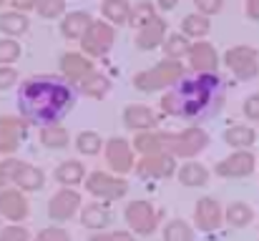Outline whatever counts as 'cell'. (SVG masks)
<instances>
[{"mask_svg":"<svg viewBox=\"0 0 259 241\" xmlns=\"http://www.w3.org/2000/svg\"><path fill=\"white\" fill-rule=\"evenodd\" d=\"M18 116L30 126L61 123L76 106V93L58 76H30L18 85Z\"/></svg>","mask_w":259,"mask_h":241,"instance_id":"cell-2","label":"cell"},{"mask_svg":"<svg viewBox=\"0 0 259 241\" xmlns=\"http://www.w3.org/2000/svg\"><path fill=\"white\" fill-rule=\"evenodd\" d=\"M3 3H8V0H0V5H3Z\"/></svg>","mask_w":259,"mask_h":241,"instance_id":"cell-49","label":"cell"},{"mask_svg":"<svg viewBox=\"0 0 259 241\" xmlns=\"http://www.w3.org/2000/svg\"><path fill=\"white\" fill-rule=\"evenodd\" d=\"M78 211H81V194H78L76 188L61 186V188L51 196V201H48V216H51V221H56V224L71 221Z\"/></svg>","mask_w":259,"mask_h":241,"instance_id":"cell-12","label":"cell"},{"mask_svg":"<svg viewBox=\"0 0 259 241\" xmlns=\"http://www.w3.org/2000/svg\"><path fill=\"white\" fill-rule=\"evenodd\" d=\"M91 23H93L91 13H86V10H71L61 20V35L66 40H81Z\"/></svg>","mask_w":259,"mask_h":241,"instance_id":"cell-22","label":"cell"},{"mask_svg":"<svg viewBox=\"0 0 259 241\" xmlns=\"http://www.w3.org/2000/svg\"><path fill=\"white\" fill-rule=\"evenodd\" d=\"M164 241H194V229L184 219H171L164 226Z\"/></svg>","mask_w":259,"mask_h":241,"instance_id":"cell-36","label":"cell"},{"mask_svg":"<svg viewBox=\"0 0 259 241\" xmlns=\"http://www.w3.org/2000/svg\"><path fill=\"white\" fill-rule=\"evenodd\" d=\"M28 28H30L28 13L8 10V13H3V15H0V33H3L5 38H18V35H23Z\"/></svg>","mask_w":259,"mask_h":241,"instance_id":"cell-28","label":"cell"},{"mask_svg":"<svg viewBox=\"0 0 259 241\" xmlns=\"http://www.w3.org/2000/svg\"><path fill=\"white\" fill-rule=\"evenodd\" d=\"M0 166L5 168V173L10 176V183L18 186L20 191L25 194H33V191H40L46 186V173L33 166V163H25V161L15 159V156H8L5 161H0Z\"/></svg>","mask_w":259,"mask_h":241,"instance_id":"cell-7","label":"cell"},{"mask_svg":"<svg viewBox=\"0 0 259 241\" xmlns=\"http://www.w3.org/2000/svg\"><path fill=\"white\" fill-rule=\"evenodd\" d=\"M8 3H10V8L18 10V13H30V10H35V3H38V0H8Z\"/></svg>","mask_w":259,"mask_h":241,"instance_id":"cell-45","label":"cell"},{"mask_svg":"<svg viewBox=\"0 0 259 241\" xmlns=\"http://www.w3.org/2000/svg\"><path fill=\"white\" fill-rule=\"evenodd\" d=\"M224 66L237 80H254L259 73V53L252 45H234L224 53Z\"/></svg>","mask_w":259,"mask_h":241,"instance_id":"cell-9","label":"cell"},{"mask_svg":"<svg viewBox=\"0 0 259 241\" xmlns=\"http://www.w3.org/2000/svg\"><path fill=\"white\" fill-rule=\"evenodd\" d=\"M222 138H224V143L232 146L234 151H244V149L254 146V141H257V131H254L252 126L237 123V126H229V128L224 131Z\"/></svg>","mask_w":259,"mask_h":241,"instance_id":"cell-25","label":"cell"},{"mask_svg":"<svg viewBox=\"0 0 259 241\" xmlns=\"http://www.w3.org/2000/svg\"><path fill=\"white\" fill-rule=\"evenodd\" d=\"M179 5V0H156V8L159 10H174Z\"/></svg>","mask_w":259,"mask_h":241,"instance_id":"cell-47","label":"cell"},{"mask_svg":"<svg viewBox=\"0 0 259 241\" xmlns=\"http://www.w3.org/2000/svg\"><path fill=\"white\" fill-rule=\"evenodd\" d=\"M194 224H196V229L204 231V234L219 231L222 224H224V211H222L219 201L211 199V196H201V199L196 201V206H194Z\"/></svg>","mask_w":259,"mask_h":241,"instance_id":"cell-14","label":"cell"},{"mask_svg":"<svg viewBox=\"0 0 259 241\" xmlns=\"http://www.w3.org/2000/svg\"><path fill=\"white\" fill-rule=\"evenodd\" d=\"M164 56L166 58H171V61H179V58H186V53H189V48H191V40L184 35V33H171V35H166V40H164Z\"/></svg>","mask_w":259,"mask_h":241,"instance_id":"cell-33","label":"cell"},{"mask_svg":"<svg viewBox=\"0 0 259 241\" xmlns=\"http://www.w3.org/2000/svg\"><path fill=\"white\" fill-rule=\"evenodd\" d=\"M88 241H136L131 231H93Z\"/></svg>","mask_w":259,"mask_h":241,"instance_id":"cell-41","label":"cell"},{"mask_svg":"<svg viewBox=\"0 0 259 241\" xmlns=\"http://www.w3.org/2000/svg\"><path fill=\"white\" fill-rule=\"evenodd\" d=\"M136 176L144 178V181H164V178H171L176 176V159L171 154L161 151V154H154V156H141L134 166Z\"/></svg>","mask_w":259,"mask_h":241,"instance_id":"cell-10","label":"cell"},{"mask_svg":"<svg viewBox=\"0 0 259 241\" xmlns=\"http://www.w3.org/2000/svg\"><path fill=\"white\" fill-rule=\"evenodd\" d=\"M33 241H71V234H68L63 226L53 224V226L40 229V231H38V236H35Z\"/></svg>","mask_w":259,"mask_h":241,"instance_id":"cell-40","label":"cell"},{"mask_svg":"<svg viewBox=\"0 0 259 241\" xmlns=\"http://www.w3.org/2000/svg\"><path fill=\"white\" fill-rule=\"evenodd\" d=\"M0 224H3V216H0Z\"/></svg>","mask_w":259,"mask_h":241,"instance_id":"cell-50","label":"cell"},{"mask_svg":"<svg viewBox=\"0 0 259 241\" xmlns=\"http://www.w3.org/2000/svg\"><path fill=\"white\" fill-rule=\"evenodd\" d=\"M23 48L15 38H0V66H13L20 58Z\"/></svg>","mask_w":259,"mask_h":241,"instance_id":"cell-38","label":"cell"},{"mask_svg":"<svg viewBox=\"0 0 259 241\" xmlns=\"http://www.w3.org/2000/svg\"><path fill=\"white\" fill-rule=\"evenodd\" d=\"M8 183H10V176H8V173H5V168L0 166V191H3V188H8Z\"/></svg>","mask_w":259,"mask_h":241,"instance_id":"cell-48","label":"cell"},{"mask_svg":"<svg viewBox=\"0 0 259 241\" xmlns=\"http://www.w3.org/2000/svg\"><path fill=\"white\" fill-rule=\"evenodd\" d=\"M242 111H244V118H249V121H259V93H252V95L244 101Z\"/></svg>","mask_w":259,"mask_h":241,"instance_id":"cell-44","label":"cell"},{"mask_svg":"<svg viewBox=\"0 0 259 241\" xmlns=\"http://www.w3.org/2000/svg\"><path fill=\"white\" fill-rule=\"evenodd\" d=\"M38 141H40V146L58 151V149H66V146H68L71 136H68L66 126H61V123H48V126H40Z\"/></svg>","mask_w":259,"mask_h":241,"instance_id":"cell-26","label":"cell"},{"mask_svg":"<svg viewBox=\"0 0 259 241\" xmlns=\"http://www.w3.org/2000/svg\"><path fill=\"white\" fill-rule=\"evenodd\" d=\"M28 121L20 116H0V156H13L25 136H28Z\"/></svg>","mask_w":259,"mask_h":241,"instance_id":"cell-13","label":"cell"},{"mask_svg":"<svg viewBox=\"0 0 259 241\" xmlns=\"http://www.w3.org/2000/svg\"><path fill=\"white\" fill-rule=\"evenodd\" d=\"M176 178L181 186H189V188H199V186H206L209 183V168L199 161H186L179 171H176Z\"/></svg>","mask_w":259,"mask_h":241,"instance_id":"cell-24","label":"cell"},{"mask_svg":"<svg viewBox=\"0 0 259 241\" xmlns=\"http://www.w3.org/2000/svg\"><path fill=\"white\" fill-rule=\"evenodd\" d=\"M0 241H33L30 231L23 224H8L0 229Z\"/></svg>","mask_w":259,"mask_h":241,"instance_id":"cell-39","label":"cell"},{"mask_svg":"<svg viewBox=\"0 0 259 241\" xmlns=\"http://www.w3.org/2000/svg\"><path fill=\"white\" fill-rule=\"evenodd\" d=\"M227 85L219 73H194L184 76L161 98V111L171 118L206 121L217 116L224 106Z\"/></svg>","mask_w":259,"mask_h":241,"instance_id":"cell-1","label":"cell"},{"mask_svg":"<svg viewBox=\"0 0 259 241\" xmlns=\"http://www.w3.org/2000/svg\"><path fill=\"white\" fill-rule=\"evenodd\" d=\"M184 78V66L181 61H159L156 66H151L149 71H139L134 76V88L141 93H156L164 88H174L179 80Z\"/></svg>","mask_w":259,"mask_h":241,"instance_id":"cell-4","label":"cell"},{"mask_svg":"<svg viewBox=\"0 0 259 241\" xmlns=\"http://www.w3.org/2000/svg\"><path fill=\"white\" fill-rule=\"evenodd\" d=\"M131 146H134V151H136L139 156L161 154V151H164V146H161V131H156V128H154V131H141V133L134 136Z\"/></svg>","mask_w":259,"mask_h":241,"instance_id":"cell-29","label":"cell"},{"mask_svg":"<svg viewBox=\"0 0 259 241\" xmlns=\"http://www.w3.org/2000/svg\"><path fill=\"white\" fill-rule=\"evenodd\" d=\"M166 30H169L166 20H164L161 15H156L149 25H144V28L136 30L134 43H136L139 51H156V48L164 45V40H166Z\"/></svg>","mask_w":259,"mask_h":241,"instance_id":"cell-20","label":"cell"},{"mask_svg":"<svg viewBox=\"0 0 259 241\" xmlns=\"http://www.w3.org/2000/svg\"><path fill=\"white\" fill-rule=\"evenodd\" d=\"M78 88H81V93L88 95V98H103V95L111 90V80H108L106 73L93 71L86 80H81V83H78Z\"/></svg>","mask_w":259,"mask_h":241,"instance_id":"cell-31","label":"cell"},{"mask_svg":"<svg viewBox=\"0 0 259 241\" xmlns=\"http://www.w3.org/2000/svg\"><path fill=\"white\" fill-rule=\"evenodd\" d=\"M161 146L174 159L194 161L209 146V133L196 123L186 126L184 131H161Z\"/></svg>","mask_w":259,"mask_h":241,"instance_id":"cell-3","label":"cell"},{"mask_svg":"<svg viewBox=\"0 0 259 241\" xmlns=\"http://www.w3.org/2000/svg\"><path fill=\"white\" fill-rule=\"evenodd\" d=\"M103 156H106V163H108L111 173H116V176H126L136 166V151H134V146L126 138H118V136L106 141Z\"/></svg>","mask_w":259,"mask_h":241,"instance_id":"cell-11","label":"cell"},{"mask_svg":"<svg viewBox=\"0 0 259 241\" xmlns=\"http://www.w3.org/2000/svg\"><path fill=\"white\" fill-rule=\"evenodd\" d=\"M78 43L83 48L81 53H86L88 58H103L116 43V28L106 20H93Z\"/></svg>","mask_w":259,"mask_h":241,"instance_id":"cell-8","label":"cell"},{"mask_svg":"<svg viewBox=\"0 0 259 241\" xmlns=\"http://www.w3.org/2000/svg\"><path fill=\"white\" fill-rule=\"evenodd\" d=\"M224 221L234 229H244L254 221V209L247 204V201H232L227 209H224Z\"/></svg>","mask_w":259,"mask_h":241,"instance_id":"cell-27","label":"cell"},{"mask_svg":"<svg viewBox=\"0 0 259 241\" xmlns=\"http://www.w3.org/2000/svg\"><path fill=\"white\" fill-rule=\"evenodd\" d=\"M18 71L13 68V66H0V90H8V88H13L15 83H18Z\"/></svg>","mask_w":259,"mask_h":241,"instance_id":"cell-43","label":"cell"},{"mask_svg":"<svg viewBox=\"0 0 259 241\" xmlns=\"http://www.w3.org/2000/svg\"><path fill=\"white\" fill-rule=\"evenodd\" d=\"M96 71L93 61L88 58L86 53H78V51H68L61 56V73L66 80H73V83H81L86 80L91 73Z\"/></svg>","mask_w":259,"mask_h":241,"instance_id":"cell-19","label":"cell"},{"mask_svg":"<svg viewBox=\"0 0 259 241\" xmlns=\"http://www.w3.org/2000/svg\"><path fill=\"white\" fill-rule=\"evenodd\" d=\"M247 15L252 20H259V0H247Z\"/></svg>","mask_w":259,"mask_h":241,"instance_id":"cell-46","label":"cell"},{"mask_svg":"<svg viewBox=\"0 0 259 241\" xmlns=\"http://www.w3.org/2000/svg\"><path fill=\"white\" fill-rule=\"evenodd\" d=\"M194 5H196V13H201V15H217V13H222V8H224V0H194Z\"/></svg>","mask_w":259,"mask_h":241,"instance_id":"cell-42","label":"cell"},{"mask_svg":"<svg viewBox=\"0 0 259 241\" xmlns=\"http://www.w3.org/2000/svg\"><path fill=\"white\" fill-rule=\"evenodd\" d=\"M156 15H159V13H156V5H154L151 0H141V3L131 5V20H128V23L139 30V28L149 25Z\"/></svg>","mask_w":259,"mask_h":241,"instance_id":"cell-34","label":"cell"},{"mask_svg":"<svg viewBox=\"0 0 259 241\" xmlns=\"http://www.w3.org/2000/svg\"><path fill=\"white\" fill-rule=\"evenodd\" d=\"M121 121H123L126 128L141 133V131H154L156 123H159V116H156L154 108H149V106H144V103H131V106L123 108Z\"/></svg>","mask_w":259,"mask_h":241,"instance_id":"cell-18","label":"cell"},{"mask_svg":"<svg viewBox=\"0 0 259 241\" xmlns=\"http://www.w3.org/2000/svg\"><path fill=\"white\" fill-rule=\"evenodd\" d=\"M35 13L46 20H56V18L66 15V0H38Z\"/></svg>","mask_w":259,"mask_h":241,"instance_id":"cell-37","label":"cell"},{"mask_svg":"<svg viewBox=\"0 0 259 241\" xmlns=\"http://www.w3.org/2000/svg\"><path fill=\"white\" fill-rule=\"evenodd\" d=\"M86 168H83V163L76 159H68L63 161V163H58L56 166V171H53V178L61 183V186H68V188H76V186H81L83 181H86Z\"/></svg>","mask_w":259,"mask_h":241,"instance_id":"cell-23","label":"cell"},{"mask_svg":"<svg viewBox=\"0 0 259 241\" xmlns=\"http://www.w3.org/2000/svg\"><path fill=\"white\" fill-rule=\"evenodd\" d=\"M186 63L194 73H217L219 68V53L211 43L206 40H196L191 43L189 53H186Z\"/></svg>","mask_w":259,"mask_h":241,"instance_id":"cell-17","label":"cell"},{"mask_svg":"<svg viewBox=\"0 0 259 241\" xmlns=\"http://www.w3.org/2000/svg\"><path fill=\"white\" fill-rule=\"evenodd\" d=\"M209 30H211V20L201 13H191L181 20V33L186 38H204Z\"/></svg>","mask_w":259,"mask_h":241,"instance_id":"cell-32","label":"cell"},{"mask_svg":"<svg viewBox=\"0 0 259 241\" xmlns=\"http://www.w3.org/2000/svg\"><path fill=\"white\" fill-rule=\"evenodd\" d=\"M254 166H257L254 154L249 149H244V151H234L227 159H222L214 166V171L222 178H244V176H249L254 171Z\"/></svg>","mask_w":259,"mask_h":241,"instance_id":"cell-16","label":"cell"},{"mask_svg":"<svg viewBox=\"0 0 259 241\" xmlns=\"http://www.w3.org/2000/svg\"><path fill=\"white\" fill-rule=\"evenodd\" d=\"M101 15L111 25H126L131 20V3L128 0H103L101 3Z\"/></svg>","mask_w":259,"mask_h":241,"instance_id":"cell-30","label":"cell"},{"mask_svg":"<svg viewBox=\"0 0 259 241\" xmlns=\"http://www.w3.org/2000/svg\"><path fill=\"white\" fill-rule=\"evenodd\" d=\"M111 221H113V214L101 201H91V204H86L81 209V224L86 229H91V231H106L111 226Z\"/></svg>","mask_w":259,"mask_h":241,"instance_id":"cell-21","label":"cell"},{"mask_svg":"<svg viewBox=\"0 0 259 241\" xmlns=\"http://www.w3.org/2000/svg\"><path fill=\"white\" fill-rule=\"evenodd\" d=\"M30 204L25 199V191H20L18 186H8L0 191V216L10 224H20L28 219Z\"/></svg>","mask_w":259,"mask_h":241,"instance_id":"cell-15","label":"cell"},{"mask_svg":"<svg viewBox=\"0 0 259 241\" xmlns=\"http://www.w3.org/2000/svg\"><path fill=\"white\" fill-rule=\"evenodd\" d=\"M86 191L103 201V204H111V201H121L126 194H128V181L123 176H116V173H106V171H91L86 176Z\"/></svg>","mask_w":259,"mask_h":241,"instance_id":"cell-5","label":"cell"},{"mask_svg":"<svg viewBox=\"0 0 259 241\" xmlns=\"http://www.w3.org/2000/svg\"><path fill=\"white\" fill-rule=\"evenodd\" d=\"M123 219L131 229V234H139V236H149L159 229V221H161V211L146 201V199H136L126 206L123 211Z\"/></svg>","mask_w":259,"mask_h":241,"instance_id":"cell-6","label":"cell"},{"mask_svg":"<svg viewBox=\"0 0 259 241\" xmlns=\"http://www.w3.org/2000/svg\"><path fill=\"white\" fill-rule=\"evenodd\" d=\"M76 149H78V154H83V156H98L101 149H103V138H101L96 131H81V133L76 136Z\"/></svg>","mask_w":259,"mask_h":241,"instance_id":"cell-35","label":"cell"}]
</instances>
